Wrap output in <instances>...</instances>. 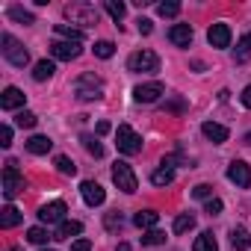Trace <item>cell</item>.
I'll use <instances>...</instances> for the list:
<instances>
[{
    "label": "cell",
    "mask_w": 251,
    "mask_h": 251,
    "mask_svg": "<svg viewBox=\"0 0 251 251\" xmlns=\"http://www.w3.org/2000/svg\"><path fill=\"white\" fill-rule=\"evenodd\" d=\"M0 50H3V56L15 65V68H24L27 62H30V53H27V48L12 36V33H3L0 36Z\"/></svg>",
    "instance_id": "1"
},
{
    "label": "cell",
    "mask_w": 251,
    "mask_h": 251,
    "mask_svg": "<svg viewBox=\"0 0 251 251\" xmlns=\"http://www.w3.org/2000/svg\"><path fill=\"white\" fill-rule=\"evenodd\" d=\"M115 145H118L121 154L133 157V154L142 151V136L130 127V124H118V130H115Z\"/></svg>",
    "instance_id": "2"
},
{
    "label": "cell",
    "mask_w": 251,
    "mask_h": 251,
    "mask_svg": "<svg viewBox=\"0 0 251 251\" xmlns=\"http://www.w3.org/2000/svg\"><path fill=\"white\" fill-rule=\"evenodd\" d=\"M65 18L71 24H80V27H95L98 24V9L92 3H68L65 6Z\"/></svg>",
    "instance_id": "3"
},
{
    "label": "cell",
    "mask_w": 251,
    "mask_h": 251,
    "mask_svg": "<svg viewBox=\"0 0 251 251\" xmlns=\"http://www.w3.org/2000/svg\"><path fill=\"white\" fill-rule=\"evenodd\" d=\"M127 68L133 74H154V71H160V56L154 50H136V53H130Z\"/></svg>",
    "instance_id": "4"
},
{
    "label": "cell",
    "mask_w": 251,
    "mask_h": 251,
    "mask_svg": "<svg viewBox=\"0 0 251 251\" xmlns=\"http://www.w3.org/2000/svg\"><path fill=\"white\" fill-rule=\"evenodd\" d=\"M21 189H24V175L18 172V163L9 160L6 169H3V195L12 201L15 195H21Z\"/></svg>",
    "instance_id": "5"
},
{
    "label": "cell",
    "mask_w": 251,
    "mask_h": 251,
    "mask_svg": "<svg viewBox=\"0 0 251 251\" xmlns=\"http://www.w3.org/2000/svg\"><path fill=\"white\" fill-rule=\"evenodd\" d=\"M112 183H115L121 192H127V195H133V192L139 189L136 175H133V169H130L127 163H115V166H112Z\"/></svg>",
    "instance_id": "6"
},
{
    "label": "cell",
    "mask_w": 251,
    "mask_h": 251,
    "mask_svg": "<svg viewBox=\"0 0 251 251\" xmlns=\"http://www.w3.org/2000/svg\"><path fill=\"white\" fill-rule=\"evenodd\" d=\"M74 95H77L80 100H98V98L103 95V86H100V80H98L95 74H83V77L74 83Z\"/></svg>",
    "instance_id": "7"
},
{
    "label": "cell",
    "mask_w": 251,
    "mask_h": 251,
    "mask_svg": "<svg viewBox=\"0 0 251 251\" xmlns=\"http://www.w3.org/2000/svg\"><path fill=\"white\" fill-rule=\"evenodd\" d=\"M227 180L236 183L239 189H248V186H251V166L242 163V160H233V163L227 166Z\"/></svg>",
    "instance_id": "8"
},
{
    "label": "cell",
    "mask_w": 251,
    "mask_h": 251,
    "mask_svg": "<svg viewBox=\"0 0 251 251\" xmlns=\"http://www.w3.org/2000/svg\"><path fill=\"white\" fill-rule=\"evenodd\" d=\"M65 213H68L65 201H50V204H45V207L39 210V219H42L45 225H62V222H65Z\"/></svg>",
    "instance_id": "9"
},
{
    "label": "cell",
    "mask_w": 251,
    "mask_h": 251,
    "mask_svg": "<svg viewBox=\"0 0 251 251\" xmlns=\"http://www.w3.org/2000/svg\"><path fill=\"white\" fill-rule=\"evenodd\" d=\"M163 92H166V89H163L160 80H154V83H142V86L133 89V100H136V103H154Z\"/></svg>",
    "instance_id": "10"
},
{
    "label": "cell",
    "mask_w": 251,
    "mask_h": 251,
    "mask_svg": "<svg viewBox=\"0 0 251 251\" xmlns=\"http://www.w3.org/2000/svg\"><path fill=\"white\" fill-rule=\"evenodd\" d=\"M80 195H83V201H86L89 207H100V204L106 201L103 186H100V183H95V180H83V183H80Z\"/></svg>",
    "instance_id": "11"
},
{
    "label": "cell",
    "mask_w": 251,
    "mask_h": 251,
    "mask_svg": "<svg viewBox=\"0 0 251 251\" xmlns=\"http://www.w3.org/2000/svg\"><path fill=\"white\" fill-rule=\"evenodd\" d=\"M80 50H83L80 42H53V45H50V56H53V59H62V62L77 59Z\"/></svg>",
    "instance_id": "12"
},
{
    "label": "cell",
    "mask_w": 251,
    "mask_h": 251,
    "mask_svg": "<svg viewBox=\"0 0 251 251\" xmlns=\"http://www.w3.org/2000/svg\"><path fill=\"white\" fill-rule=\"evenodd\" d=\"M24 100H27V95H24L18 86H6V89H3V95H0V109H6V112L21 109V106H24Z\"/></svg>",
    "instance_id": "13"
},
{
    "label": "cell",
    "mask_w": 251,
    "mask_h": 251,
    "mask_svg": "<svg viewBox=\"0 0 251 251\" xmlns=\"http://www.w3.org/2000/svg\"><path fill=\"white\" fill-rule=\"evenodd\" d=\"M201 133L213 142V145H222V142H227V127H225V124H216V121H204L201 124Z\"/></svg>",
    "instance_id": "14"
},
{
    "label": "cell",
    "mask_w": 251,
    "mask_h": 251,
    "mask_svg": "<svg viewBox=\"0 0 251 251\" xmlns=\"http://www.w3.org/2000/svg\"><path fill=\"white\" fill-rule=\"evenodd\" d=\"M207 39H210V45H213V48H219V50H222V48H227V45H230V27H227V24H213V27L207 30Z\"/></svg>",
    "instance_id": "15"
},
{
    "label": "cell",
    "mask_w": 251,
    "mask_h": 251,
    "mask_svg": "<svg viewBox=\"0 0 251 251\" xmlns=\"http://www.w3.org/2000/svg\"><path fill=\"white\" fill-rule=\"evenodd\" d=\"M169 42L177 45V48H189L192 45V27L189 24H175L169 30Z\"/></svg>",
    "instance_id": "16"
},
{
    "label": "cell",
    "mask_w": 251,
    "mask_h": 251,
    "mask_svg": "<svg viewBox=\"0 0 251 251\" xmlns=\"http://www.w3.org/2000/svg\"><path fill=\"white\" fill-rule=\"evenodd\" d=\"M21 213H18V207H12V204H6L3 210H0V227L3 230H9V227H15V225H21Z\"/></svg>",
    "instance_id": "17"
},
{
    "label": "cell",
    "mask_w": 251,
    "mask_h": 251,
    "mask_svg": "<svg viewBox=\"0 0 251 251\" xmlns=\"http://www.w3.org/2000/svg\"><path fill=\"white\" fill-rule=\"evenodd\" d=\"M157 222H160V213H157V210H139V213L133 216V225L142 227V230H151Z\"/></svg>",
    "instance_id": "18"
},
{
    "label": "cell",
    "mask_w": 251,
    "mask_h": 251,
    "mask_svg": "<svg viewBox=\"0 0 251 251\" xmlns=\"http://www.w3.org/2000/svg\"><path fill=\"white\" fill-rule=\"evenodd\" d=\"M83 233V225L80 222H62L59 227H56V233H53V239H71V236H80Z\"/></svg>",
    "instance_id": "19"
},
{
    "label": "cell",
    "mask_w": 251,
    "mask_h": 251,
    "mask_svg": "<svg viewBox=\"0 0 251 251\" xmlns=\"http://www.w3.org/2000/svg\"><path fill=\"white\" fill-rule=\"evenodd\" d=\"M50 148H53V142H50L48 136H30V139H27V151H30V154H39V157H42V154H48Z\"/></svg>",
    "instance_id": "20"
},
{
    "label": "cell",
    "mask_w": 251,
    "mask_h": 251,
    "mask_svg": "<svg viewBox=\"0 0 251 251\" xmlns=\"http://www.w3.org/2000/svg\"><path fill=\"white\" fill-rule=\"evenodd\" d=\"M230 245H233L236 251L251 248V233H248L245 227H233V230H230Z\"/></svg>",
    "instance_id": "21"
},
{
    "label": "cell",
    "mask_w": 251,
    "mask_h": 251,
    "mask_svg": "<svg viewBox=\"0 0 251 251\" xmlns=\"http://www.w3.org/2000/svg\"><path fill=\"white\" fill-rule=\"evenodd\" d=\"M6 15H9L12 21H18V24H36V15H33L30 9H24V6H9Z\"/></svg>",
    "instance_id": "22"
},
{
    "label": "cell",
    "mask_w": 251,
    "mask_h": 251,
    "mask_svg": "<svg viewBox=\"0 0 251 251\" xmlns=\"http://www.w3.org/2000/svg\"><path fill=\"white\" fill-rule=\"evenodd\" d=\"M192 251H219V242H216V236H213L210 230H204V233H201V236L195 239Z\"/></svg>",
    "instance_id": "23"
},
{
    "label": "cell",
    "mask_w": 251,
    "mask_h": 251,
    "mask_svg": "<svg viewBox=\"0 0 251 251\" xmlns=\"http://www.w3.org/2000/svg\"><path fill=\"white\" fill-rule=\"evenodd\" d=\"M53 62H48V59H42V62H36V68H33V80H39V83H45V80H50L53 77Z\"/></svg>",
    "instance_id": "24"
},
{
    "label": "cell",
    "mask_w": 251,
    "mask_h": 251,
    "mask_svg": "<svg viewBox=\"0 0 251 251\" xmlns=\"http://www.w3.org/2000/svg\"><path fill=\"white\" fill-rule=\"evenodd\" d=\"M251 56V33H245L239 42H236V50H233V59L236 62H245Z\"/></svg>",
    "instance_id": "25"
},
{
    "label": "cell",
    "mask_w": 251,
    "mask_h": 251,
    "mask_svg": "<svg viewBox=\"0 0 251 251\" xmlns=\"http://www.w3.org/2000/svg\"><path fill=\"white\" fill-rule=\"evenodd\" d=\"M56 33H59L65 42H80V39H83V30H80V27H71V24H56Z\"/></svg>",
    "instance_id": "26"
},
{
    "label": "cell",
    "mask_w": 251,
    "mask_h": 251,
    "mask_svg": "<svg viewBox=\"0 0 251 251\" xmlns=\"http://www.w3.org/2000/svg\"><path fill=\"white\" fill-rule=\"evenodd\" d=\"M80 142H83V148H86L95 160H100V157H103V145H100L95 136H86V133H83V136H80Z\"/></svg>",
    "instance_id": "27"
},
{
    "label": "cell",
    "mask_w": 251,
    "mask_h": 251,
    "mask_svg": "<svg viewBox=\"0 0 251 251\" xmlns=\"http://www.w3.org/2000/svg\"><path fill=\"white\" fill-rule=\"evenodd\" d=\"M56 169H59V175H68V177H74L77 175V166H74V160L71 157H65V154H56Z\"/></svg>",
    "instance_id": "28"
},
{
    "label": "cell",
    "mask_w": 251,
    "mask_h": 251,
    "mask_svg": "<svg viewBox=\"0 0 251 251\" xmlns=\"http://www.w3.org/2000/svg\"><path fill=\"white\" fill-rule=\"evenodd\" d=\"M195 227V216L192 213H180L177 219H175V233H186V230H192Z\"/></svg>",
    "instance_id": "29"
},
{
    "label": "cell",
    "mask_w": 251,
    "mask_h": 251,
    "mask_svg": "<svg viewBox=\"0 0 251 251\" xmlns=\"http://www.w3.org/2000/svg\"><path fill=\"white\" fill-rule=\"evenodd\" d=\"M172 180H175V172H172V169H157V172L151 175V183H154V186H169Z\"/></svg>",
    "instance_id": "30"
},
{
    "label": "cell",
    "mask_w": 251,
    "mask_h": 251,
    "mask_svg": "<svg viewBox=\"0 0 251 251\" xmlns=\"http://www.w3.org/2000/svg\"><path fill=\"white\" fill-rule=\"evenodd\" d=\"M27 239H30L33 245H45V242H48V239H53V236H50L45 227H30V230H27Z\"/></svg>",
    "instance_id": "31"
},
{
    "label": "cell",
    "mask_w": 251,
    "mask_h": 251,
    "mask_svg": "<svg viewBox=\"0 0 251 251\" xmlns=\"http://www.w3.org/2000/svg\"><path fill=\"white\" fill-rule=\"evenodd\" d=\"M142 245H166V233L157 230V227H151L148 233H142Z\"/></svg>",
    "instance_id": "32"
},
{
    "label": "cell",
    "mask_w": 251,
    "mask_h": 251,
    "mask_svg": "<svg viewBox=\"0 0 251 251\" xmlns=\"http://www.w3.org/2000/svg\"><path fill=\"white\" fill-rule=\"evenodd\" d=\"M180 12V3H175V0H169V3H157V15L160 18H175Z\"/></svg>",
    "instance_id": "33"
},
{
    "label": "cell",
    "mask_w": 251,
    "mask_h": 251,
    "mask_svg": "<svg viewBox=\"0 0 251 251\" xmlns=\"http://www.w3.org/2000/svg\"><path fill=\"white\" fill-rule=\"evenodd\" d=\"M103 9L112 15V21H121V18H124V3H121V0H106Z\"/></svg>",
    "instance_id": "34"
},
{
    "label": "cell",
    "mask_w": 251,
    "mask_h": 251,
    "mask_svg": "<svg viewBox=\"0 0 251 251\" xmlns=\"http://www.w3.org/2000/svg\"><path fill=\"white\" fill-rule=\"evenodd\" d=\"M36 121H39V118H36L33 112H27V109H21V112L15 115V124H18V127H27V130L36 127Z\"/></svg>",
    "instance_id": "35"
},
{
    "label": "cell",
    "mask_w": 251,
    "mask_h": 251,
    "mask_svg": "<svg viewBox=\"0 0 251 251\" xmlns=\"http://www.w3.org/2000/svg\"><path fill=\"white\" fill-rule=\"evenodd\" d=\"M112 53H115V45H112V42H106V39H103V42H95V56L109 59Z\"/></svg>",
    "instance_id": "36"
},
{
    "label": "cell",
    "mask_w": 251,
    "mask_h": 251,
    "mask_svg": "<svg viewBox=\"0 0 251 251\" xmlns=\"http://www.w3.org/2000/svg\"><path fill=\"white\" fill-rule=\"evenodd\" d=\"M103 225H106V230H121V225H124V219H121V213L115 210V213H106V219H103Z\"/></svg>",
    "instance_id": "37"
},
{
    "label": "cell",
    "mask_w": 251,
    "mask_h": 251,
    "mask_svg": "<svg viewBox=\"0 0 251 251\" xmlns=\"http://www.w3.org/2000/svg\"><path fill=\"white\" fill-rule=\"evenodd\" d=\"M222 207H225V204H222L219 198H207V204H204V213H207V216H219V213H222Z\"/></svg>",
    "instance_id": "38"
},
{
    "label": "cell",
    "mask_w": 251,
    "mask_h": 251,
    "mask_svg": "<svg viewBox=\"0 0 251 251\" xmlns=\"http://www.w3.org/2000/svg\"><path fill=\"white\" fill-rule=\"evenodd\" d=\"M0 145H3V148L12 145V127H9V124H3V127H0Z\"/></svg>",
    "instance_id": "39"
},
{
    "label": "cell",
    "mask_w": 251,
    "mask_h": 251,
    "mask_svg": "<svg viewBox=\"0 0 251 251\" xmlns=\"http://www.w3.org/2000/svg\"><path fill=\"white\" fill-rule=\"evenodd\" d=\"M210 192H213V186H210V183H198V186L192 189V195H195V198H210Z\"/></svg>",
    "instance_id": "40"
},
{
    "label": "cell",
    "mask_w": 251,
    "mask_h": 251,
    "mask_svg": "<svg viewBox=\"0 0 251 251\" xmlns=\"http://www.w3.org/2000/svg\"><path fill=\"white\" fill-rule=\"evenodd\" d=\"M71 251H92V242L89 239H74L71 242Z\"/></svg>",
    "instance_id": "41"
},
{
    "label": "cell",
    "mask_w": 251,
    "mask_h": 251,
    "mask_svg": "<svg viewBox=\"0 0 251 251\" xmlns=\"http://www.w3.org/2000/svg\"><path fill=\"white\" fill-rule=\"evenodd\" d=\"M136 24H139V33H142V36H148V33H151V30H154V24H151V21H148V18H139V21H136Z\"/></svg>",
    "instance_id": "42"
},
{
    "label": "cell",
    "mask_w": 251,
    "mask_h": 251,
    "mask_svg": "<svg viewBox=\"0 0 251 251\" xmlns=\"http://www.w3.org/2000/svg\"><path fill=\"white\" fill-rule=\"evenodd\" d=\"M239 100H242V106H245V109H251V86H245V89H242Z\"/></svg>",
    "instance_id": "43"
},
{
    "label": "cell",
    "mask_w": 251,
    "mask_h": 251,
    "mask_svg": "<svg viewBox=\"0 0 251 251\" xmlns=\"http://www.w3.org/2000/svg\"><path fill=\"white\" fill-rule=\"evenodd\" d=\"M109 130H112V127H109V121H98V133H100V136L109 133Z\"/></svg>",
    "instance_id": "44"
},
{
    "label": "cell",
    "mask_w": 251,
    "mask_h": 251,
    "mask_svg": "<svg viewBox=\"0 0 251 251\" xmlns=\"http://www.w3.org/2000/svg\"><path fill=\"white\" fill-rule=\"evenodd\" d=\"M242 145H251V130H248V133L242 136Z\"/></svg>",
    "instance_id": "45"
},
{
    "label": "cell",
    "mask_w": 251,
    "mask_h": 251,
    "mask_svg": "<svg viewBox=\"0 0 251 251\" xmlns=\"http://www.w3.org/2000/svg\"><path fill=\"white\" fill-rule=\"evenodd\" d=\"M115 251H130V245H127V242H121V245H118Z\"/></svg>",
    "instance_id": "46"
},
{
    "label": "cell",
    "mask_w": 251,
    "mask_h": 251,
    "mask_svg": "<svg viewBox=\"0 0 251 251\" xmlns=\"http://www.w3.org/2000/svg\"><path fill=\"white\" fill-rule=\"evenodd\" d=\"M42 251H53V248H42Z\"/></svg>",
    "instance_id": "47"
}]
</instances>
